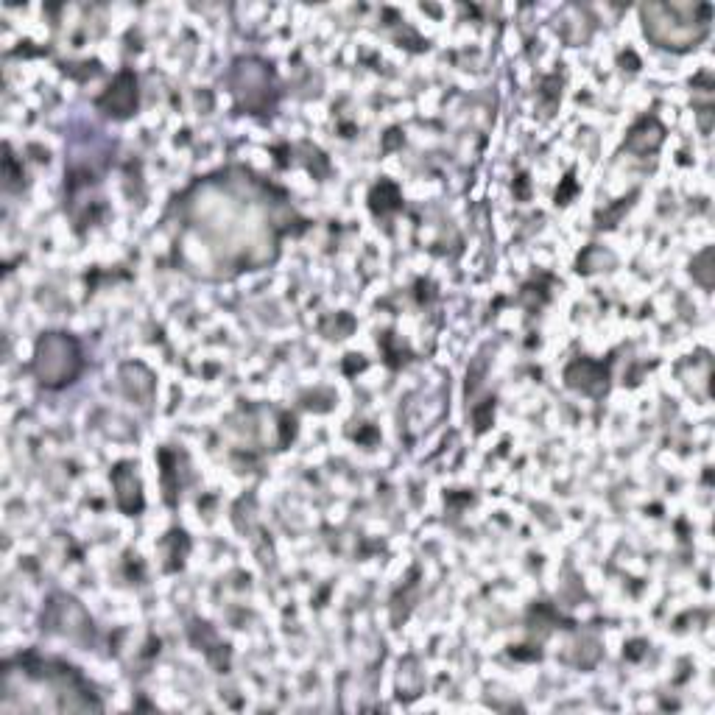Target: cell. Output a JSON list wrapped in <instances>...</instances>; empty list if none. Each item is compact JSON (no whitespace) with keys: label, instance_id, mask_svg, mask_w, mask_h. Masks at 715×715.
<instances>
[{"label":"cell","instance_id":"6da1fadb","mask_svg":"<svg viewBox=\"0 0 715 715\" xmlns=\"http://www.w3.org/2000/svg\"><path fill=\"white\" fill-rule=\"evenodd\" d=\"M176 252L188 271L210 280L235 277L271 263L294 210L277 188L246 168H230L193 185L179 204Z\"/></svg>","mask_w":715,"mask_h":715},{"label":"cell","instance_id":"7a4b0ae2","mask_svg":"<svg viewBox=\"0 0 715 715\" xmlns=\"http://www.w3.org/2000/svg\"><path fill=\"white\" fill-rule=\"evenodd\" d=\"M640 17L648 40L668 51H688L710 31L707 3H646Z\"/></svg>","mask_w":715,"mask_h":715},{"label":"cell","instance_id":"3957f363","mask_svg":"<svg viewBox=\"0 0 715 715\" xmlns=\"http://www.w3.org/2000/svg\"><path fill=\"white\" fill-rule=\"evenodd\" d=\"M34 378L40 380L45 389H65L68 383L79 378L84 369V355H81L79 341L68 333H48L37 341L34 350Z\"/></svg>","mask_w":715,"mask_h":715},{"label":"cell","instance_id":"277c9868","mask_svg":"<svg viewBox=\"0 0 715 715\" xmlns=\"http://www.w3.org/2000/svg\"><path fill=\"white\" fill-rule=\"evenodd\" d=\"M232 93L238 98V107L246 112H269L274 107L277 98V87H274V73L269 70L266 62L260 59H238L230 76Z\"/></svg>","mask_w":715,"mask_h":715},{"label":"cell","instance_id":"5b68a950","mask_svg":"<svg viewBox=\"0 0 715 715\" xmlns=\"http://www.w3.org/2000/svg\"><path fill=\"white\" fill-rule=\"evenodd\" d=\"M98 107L112 118H126L137 107V81L132 73H121L109 84V90L98 98Z\"/></svg>","mask_w":715,"mask_h":715},{"label":"cell","instance_id":"8992f818","mask_svg":"<svg viewBox=\"0 0 715 715\" xmlns=\"http://www.w3.org/2000/svg\"><path fill=\"white\" fill-rule=\"evenodd\" d=\"M112 484H115V498L123 512L137 514L143 509V486H140V478L132 464H121L112 475Z\"/></svg>","mask_w":715,"mask_h":715},{"label":"cell","instance_id":"52a82bcc","mask_svg":"<svg viewBox=\"0 0 715 715\" xmlns=\"http://www.w3.org/2000/svg\"><path fill=\"white\" fill-rule=\"evenodd\" d=\"M565 378H567V386L581 389V392L587 394L607 392V372H604V366L593 364V361H576V364H570L567 366Z\"/></svg>","mask_w":715,"mask_h":715},{"label":"cell","instance_id":"ba28073f","mask_svg":"<svg viewBox=\"0 0 715 715\" xmlns=\"http://www.w3.org/2000/svg\"><path fill=\"white\" fill-rule=\"evenodd\" d=\"M662 137H665V129H662L660 123L654 121V118H646V121H640L635 129L629 132L626 149L635 151V154H648V151L660 149Z\"/></svg>","mask_w":715,"mask_h":715},{"label":"cell","instance_id":"9c48e42d","mask_svg":"<svg viewBox=\"0 0 715 715\" xmlns=\"http://www.w3.org/2000/svg\"><path fill=\"white\" fill-rule=\"evenodd\" d=\"M696 266H699V269H693V274H696V280H699V283H702L704 288H710V285H713V280L707 277V271H710V269H707V266H710V249H704L702 255H699V260H696Z\"/></svg>","mask_w":715,"mask_h":715}]
</instances>
